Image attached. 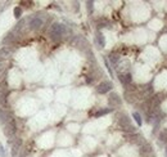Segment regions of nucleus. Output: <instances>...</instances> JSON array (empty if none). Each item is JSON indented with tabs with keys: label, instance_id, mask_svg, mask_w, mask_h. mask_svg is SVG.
<instances>
[{
	"label": "nucleus",
	"instance_id": "0eeeda50",
	"mask_svg": "<svg viewBox=\"0 0 167 157\" xmlns=\"http://www.w3.org/2000/svg\"><path fill=\"white\" fill-rule=\"evenodd\" d=\"M95 44H97L99 48H104V46H106V39H104V35L99 31L95 34Z\"/></svg>",
	"mask_w": 167,
	"mask_h": 157
},
{
	"label": "nucleus",
	"instance_id": "4468645a",
	"mask_svg": "<svg viewBox=\"0 0 167 157\" xmlns=\"http://www.w3.org/2000/svg\"><path fill=\"white\" fill-rule=\"evenodd\" d=\"M13 14H14V17H16L17 20H18V18H21V16H22V9L20 7H16V8H14V11H13Z\"/></svg>",
	"mask_w": 167,
	"mask_h": 157
},
{
	"label": "nucleus",
	"instance_id": "20e7f679",
	"mask_svg": "<svg viewBox=\"0 0 167 157\" xmlns=\"http://www.w3.org/2000/svg\"><path fill=\"white\" fill-rule=\"evenodd\" d=\"M118 122H120V126L121 129H123L125 131H130V133H135V126L131 125L130 122V118H128L127 116L123 115L122 118L120 117V120H118Z\"/></svg>",
	"mask_w": 167,
	"mask_h": 157
},
{
	"label": "nucleus",
	"instance_id": "f8f14e48",
	"mask_svg": "<svg viewBox=\"0 0 167 157\" xmlns=\"http://www.w3.org/2000/svg\"><path fill=\"white\" fill-rule=\"evenodd\" d=\"M159 143H167V130H162L159 134Z\"/></svg>",
	"mask_w": 167,
	"mask_h": 157
},
{
	"label": "nucleus",
	"instance_id": "ddd939ff",
	"mask_svg": "<svg viewBox=\"0 0 167 157\" xmlns=\"http://www.w3.org/2000/svg\"><path fill=\"white\" fill-rule=\"evenodd\" d=\"M112 112V108H106V109H100L95 113V117H99V116H103V115H107V113Z\"/></svg>",
	"mask_w": 167,
	"mask_h": 157
},
{
	"label": "nucleus",
	"instance_id": "dca6fc26",
	"mask_svg": "<svg viewBox=\"0 0 167 157\" xmlns=\"http://www.w3.org/2000/svg\"><path fill=\"white\" fill-rule=\"evenodd\" d=\"M4 70H5V62H0V80L4 77Z\"/></svg>",
	"mask_w": 167,
	"mask_h": 157
},
{
	"label": "nucleus",
	"instance_id": "9b49d317",
	"mask_svg": "<svg viewBox=\"0 0 167 157\" xmlns=\"http://www.w3.org/2000/svg\"><path fill=\"white\" fill-rule=\"evenodd\" d=\"M132 117H134V120H135V122L138 124V126L143 125V118H141V115L139 112H132Z\"/></svg>",
	"mask_w": 167,
	"mask_h": 157
},
{
	"label": "nucleus",
	"instance_id": "2eb2a0df",
	"mask_svg": "<svg viewBox=\"0 0 167 157\" xmlns=\"http://www.w3.org/2000/svg\"><path fill=\"white\" fill-rule=\"evenodd\" d=\"M104 63H106V67H107V70H108L109 75H111V77H113V70H112L111 64H109V61H108L107 58H104Z\"/></svg>",
	"mask_w": 167,
	"mask_h": 157
},
{
	"label": "nucleus",
	"instance_id": "423d86ee",
	"mask_svg": "<svg viewBox=\"0 0 167 157\" xmlns=\"http://www.w3.org/2000/svg\"><path fill=\"white\" fill-rule=\"evenodd\" d=\"M21 147H22V140L16 139L12 144V156L13 157H20L21 155Z\"/></svg>",
	"mask_w": 167,
	"mask_h": 157
},
{
	"label": "nucleus",
	"instance_id": "a211bd4d",
	"mask_svg": "<svg viewBox=\"0 0 167 157\" xmlns=\"http://www.w3.org/2000/svg\"><path fill=\"white\" fill-rule=\"evenodd\" d=\"M0 156H2V157H7L5 156V151L3 149V146L2 144H0Z\"/></svg>",
	"mask_w": 167,
	"mask_h": 157
},
{
	"label": "nucleus",
	"instance_id": "f257e3e1",
	"mask_svg": "<svg viewBox=\"0 0 167 157\" xmlns=\"http://www.w3.org/2000/svg\"><path fill=\"white\" fill-rule=\"evenodd\" d=\"M0 125H2L3 133L9 138H12L17 130L14 118L9 115L5 109H0Z\"/></svg>",
	"mask_w": 167,
	"mask_h": 157
},
{
	"label": "nucleus",
	"instance_id": "6ab92c4d",
	"mask_svg": "<svg viewBox=\"0 0 167 157\" xmlns=\"http://www.w3.org/2000/svg\"><path fill=\"white\" fill-rule=\"evenodd\" d=\"M165 152H166V156H167V148H166V151H165Z\"/></svg>",
	"mask_w": 167,
	"mask_h": 157
},
{
	"label": "nucleus",
	"instance_id": "9d476101",
	"mask_svg": "<svg viewBox=\"0 0 167 157\" xmlns=\"http://www.w3.org/2000/svg\"><path fill=\"white\" fill-rule=\"evenodd\" d=\"M118 79H120V81L123 84V85H127L131 83V75L130 74H121L118 76Z\"/></svg>",
	"mask_w": 167,
	"mask_h": 157
},
{
	"label": "nucleus",
	"instance_id": "f3484780",
	"mask_svg": "<svg viewBox=\"0 0 167 157\" xmlns=\"http://www.w3.org/2000/svg\"><path fill=\"white\" fill-rule=\"evenodd\" d=\"M86 7H88L89 13H93V9H94V3H93V2H86Z\"/></svg>",
	"mask_w": 167,
	"mask_h": 157
},
{
	"label": "nucleus",
	"instance_id": "7ed1b4c3",
	"mask_svg": "<svg viewBox=\"0 0 167 157\" xmlns=\"http://www.w3.org/2000/svg\"><path fill=\"white\" fill-rule=\"evenodd\" d=\"M44 23H45V18L37 14V16L32 17L31 20H30V22H28V26H30L31 30L37 31V30H40V28L44 26Z\"/></svg>",
	"mask_w": 167,
	"mask_h": 157
},
{
	"label": "nucleus",
	"instance_id": "39448f33",
	"mask_svg": "<svg viewBox=\"0 0 167 157\" xmlns=\"http://www.w3.org/2000/svg\"><path fill=\"white\" fill-rule=\"evenodd\" d=\"M112 88H113V84L111 81H103L97 86V92L99 94H107L111 92Z\"/></svg>",
	"mask_w": 167,
	"mask_h": 157
},
{
	"label": "nucleus",
	"instance_id": "6e6552de",
	"mask_svg": "<svg viewBox=\"0 0 167 157\" xmlns=\"http://www.w3.org/2000/svg\"><path fill=\"white\" fill-rule=\"evenodd\" d=\"M109 104H111L112 107L114 106H121V98L118 97V94L116 93H113L109 96Z\"/></svg>",
	"mask_w": 167,
	"mask_h": 157
},
{
	"label": "nucleus",
	"instance_id": "1a4fd4ad",
	"mask_svg": "<svg viewBox=\"0 0 167 157\" xmlns=\"http://www.w3.org/2000/svg\"><path fill=\"white\" fill-rule=\"evenodd\" d=\"M11 49H8V48H2L0 49V62H4L9 55H11Z\"/></svg>",
	"mask_w": 167,
	"mask_h": 157
},
{
	"label": "nucleus",
	"instance_id": "f03ea898",
	"mask_svg": "<svg viewBox=\"0 0 167 157\" xmlns=\"http://www.w3.org/2000/svg\"><path fill=\"white\" fill-rule=\"evenodd\" d=\"M67 32H68V28H67L64 25H62V23H53L49 28V36L53 40L62 39Z\"/></svg>",
	"mask_w": 167,
	"mask_h": 157
}]
</instances>
